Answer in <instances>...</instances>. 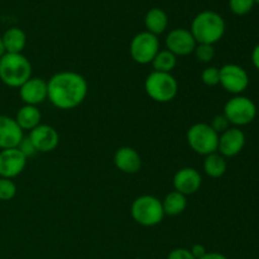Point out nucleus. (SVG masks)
<instances>
[{
	"mask_svg": "<svg viewBox=\"0 0 259 259\" xmlns=\"http://www.w3.org/2000/svg\"><path fill=\"white\" fill-rule=\"evenodd\" d=\"M88 93L85 77L73 71H61L47 81V99L61 110L77 108L83 103Z\"/></svg>",
	"mask_w": 259,
	"mask_h": 259,
	"instance_id": "f257e3e1",
	"label": "nucleus"
},
{
	"mask_svg": "<svg viewBox=\"0 0 259 259\" xmlns=\"http://www.w3.org/2000/svg\"><path fill=\"white\" fill-rule=\"evenodd\" d=\"M190 32L194 35L196 43L214 46L224 35L225 22L217 12L204 10L194 18Z\"/></svg>",
	"mask_w": 259,
	"mask_h": 259,
	"instance_id": "f03ea898",
	"label": "nucleus"
},
{
	"mask_svg": "<svg viewBox=\"0 0 259 259\" xmlns=\"http://www.w3.org/2000/svg\"><path fill=\"white\" fill-rule=\"evenodd\" d=\"M32 77V65L22 53H5L0 58V80L9 88H20Z\"/></svg>",
	"mask_w": 259,
	"mask_h": 259,
	"instance_id": "7ed1b4c3",
	"label": "nucleus"
},
{
	"mask_svg": "<svg viewBox=\"0 0 259 259\" xmlns=\"http://www.w3.org/2000/svg\"><path fill=\"white\" fill-rule=\"evenodd\" d=\"M144 90L156 103H169L176 98L179 83L171 73L153 71L144 81Z\"/></svg>",
	"mask_w": 259,
	"mask_h": 259,
	"instance_id": "20e7f679",
	"label": "nucleus"
},
{
	"mask_svg": "<svg viewBox=\"0 0 259 259\" xmlns=\"http://www.w3.org/2000/svg\"><path fill=\"white\" fill-rule=\"evenodd\" d=\"M131 214L134 222L142 227H156L164 218L162 201L152 195L137 197L132 204Z\"/></svg>",
	"mask_w": 259,
	"mask_h": 259,
	"instance_id": "39448f33",
	"label": "nucleus"
},
{
	"mask_svg": "<svg viewBox=\"0 0 259 259\" xmlns=\"http://www.w3.org/2000/svg\"><path fill=\"white\" fill-rule=\"evenodd\" d=\"M187 143L190 148L197 154L209 156L218 151L219 134L206 123H196L187 131Z\"/></svg>",
	"mask_w": 259,
	"mask_h": 259,
	"instance_id": "423d86ee",
	"label": "nucleus"
},
{
	"mask_svg": "<svg viewBox=\"0 0 259 259\" xmlns=\"http://www.w3.org/2000/svg\"><path fill=\"white\" fill-rule=\"evenodd\" d=\"M224 115L233 125H248L257 116V106L247 96L235 95L225 104Z\"/></svg>",
	"mask_w": 259,
	"mask_h": 259,
	"instance_id": "0eeeda50",
	"label": "nucleus"
},
{
	"mask_svg": "<svg viewBox=\"0 0 259 259\" xmlns=\"http://www.w3.org/2000/svg\"><path fill=\"white\" fill-rule=\"evenodd\" d=\"M129 52L134 62L139 65L152 63L153 58L159 52V39L157 35L149 32H141L132 39Z\"/></svg>",
	"mask_w": 259,
	"mask_h": 259,
	"instance_id": "6e6552de",
	"label": "nucleus"
},
{
	"mask_svg": "<svg viewBox=\"0 0 259 259\" xmlns=\"http://www.w3.org/2000/svg\"><path fill=\"white\" fill-rule=\"evenodd\" d=\"M219 85H222L223 89L227 90L228 93L240 95L243 91L247 90L248 85H249V76L243 67L234 65V63H228L219 68Z\"/></svg>",
	"mask_w": 259,
	"mask_h": 259,
	"instance_id": "1a4fd4ad",
	"label": "nucleus"
},
{
	"mask_svg": "<svg viewBox=\"0 0 259 259\" xmlns=\"http://www.w3.org/2000/svg\"><path fill=\"white\" fill-rule=\"evenodd\" d=\"M25 164L27 157L18 148L0 151V177L13 180L24 171Z\"/></svg>",
	"mask_w": 259,
	"mask_h": 259,
	"instance_id": "9d476101",
	"label": "nucleus"
},
{
	"mask_svg": "<svg viewBox=\"0 0 259 259\" xmlns=\"http://www.w3.org/2000/svg\"><path fill=\"white\" fill-rule=\"evenodd\" d=\"M196 40L191 32L185 28L172 29L166 37V50L174 53L175 56H187L194 53L196 47Z\"/></svg>",
	"mask_w": 259,
	"mask_h": 259,
	"instance_id": "9b49d317",
	"label": "nucleus"
},
{
	"mask_svg": "<svg viewBox=\"0 0 259 259\" xmlns=\"http://www.w3.org/2000/svg\"><path fill=\"white\" fill-rule=\"evenodd\" d=\"M28 137L32 141L37 152H42V153L55 151L60 143L58 132L53 126L47 125V124H39L38 126H35L29 132Z\"/></svg>",
	"mask_w": 259,
	"mask_h": 259,
	"instance_id": "f8f14e48",
	"label": "nucleus"
},
{
	"mask_svg": "<svg viewBox=\"0 0 259 259\" xmlns=\"http://www.w3.org/2000/svg\"><path fill=\"white\" fill-rule=\"evenodd\" d=\"M202 179L201 175L197 169L192 167H185L179 169L174 176V187L175 191L185 195H194L201 187Z\"/></svg>",
	"mask_w": 259,
	"mask_h": 259,
	"instance_id": "ddd939ff",
	"label": "nucleus"
},
{
	"mask_svg": "<svg viewBox=\"0 0 259 259\" xmlns=\"http://www.w3.org/2000/svg\"><path fill=\"white\" fill-rule=\"evenodd\" d=\"M19 96L25 105H39L47 100V81L40 77H30L19 88Z\"/></svg>",
	"mask_w": 259,
	"mask_h": 259,
	"instance_id": "4468645a",
	"label": "nucleus"
},
{
	"mask_svg": "<svg viewBox=\"0 0 259 259\" xmlns=\"http://www.w3.org/2000/svg\"><path fill=\"white\" fill-rule=\"evenodd\" d=\"M245 146V134L239 128H229L219 136L218 151L223 157H234Z\"/></svg>",
	"mask_w": 259,
	"mask_h": 259,
	"instance_id": "2eb2a0df",
	"label": "nucleus"
},
{
	"mask_svg": "<svg viewBox=\"0 0 259 259\" xmlns=\"http://www.w3.org/2000/svg\"><path fill=\"white\" fill-rule=\"evenodd\" d=\"M24 134L15 119L0 115V149L17 148Z\"/></svg>",
	"mask_w": 259,
	"mask_h": 259,
	"instance_id": "dca6fc26",
	"label": "nucleus"
},
{
	"mask_svg": "<svg viewBox=\"0 0 259 259\" xmlns=\"http://www.w3.org/2000/svg\"><path fill=\"white\" fill-rule=\"evenodd\" d=\"M114 164L124 174H137L142 167V159L138 152L132 147H120L114 153Z\"/></svg>",
	"mask_w": 259,
	"mask_h": 259,
	"instance_id": "f3484780",
	"label": "nucleus"
},
{
	"mask_svg": "<svg viewBox=\"0 0 259 259\" xmlns=\"http://www.w3.org/2000/svg\"><path fill=\"white\" fill-rule=\"evenodd\" d=\"M5 53H22L27 45V35L20 28L12 27L2 37Z\"/></svg>",
	"mask_w": 259,
	"mask_h": 259,
	"instance_id": "a211bd4d",
	"label": "nucleus"
},
{
	"mask_svg": "<svg viewBox=\"0 0 259 259\" xmlns=\"http://www.w3.org/2000/svg\"><path fill=\"white\" fill-rule=\"evenodd\" d=\"M40 119H42V114L38 110L37 106L33 105H24L18 110L17 116H15V121L18 125L20 126L23 132L24 131H32L35 126L40 124Z\"/></svg>",
	"mask_w": 259,
	"mask_h": 259,
	"instance_id": "6ab92c4d",
	"label": "nucleus"
},
{
	"mask_svg": "<svg viewBox=\"0 0 259 259\" xmlns=\"http://www.w3.org/2000/svg\"><path fill=\"white\" fill-rule=\"evenodd\" d=\"M144 24H146L147 32L154 35L162 34L168 25V17L164 10L159 9V8H153L147 12Z\"/></svg>",
	"mask_w": 259,
	"mask_h": 259,
	"instance_id": "aec40b11",
	"label": "nucleus"
},
{
	"mask_svg": "<svg viewBox=\"0 0 259 259\" xmlns=\"http://www.w3.org/2000/svg\"><path fill=\"white\" fill-rule=\"evenodd\" d=\"M187 206L186 196L177 191H172L166 195L164 200L162 201V207H163L164 215L169 217H177L182 214Z\"/></svg>",
	"mask_w": 259,
	"mask_h": 259,
	"instance_id": "412c9836",
	"label": "nucleus"
},
{
	"mask_svg": "<svg viewBox=\"0 0 259 259\" xmlns=\"http://www.w3.org/2000/svg\"><path fill=\"white\" fill-rule=\"evenodd\" d=\"M204 171L205 174L212 179H219L224 176L227 172V161L220 153H211L209 156H205L204 161Z\"/></svg>",
	"mask_w": 259,
	"mask_h": 259,
	"instance_id": "4be33fe9",
	"label": "nucleus"
},
{
	"mask_svg": "<svg viewBox=\"0 0 259 259\" xmlns=\"http://www.w3.org/2000/svg\"><path fill=\"white\" fill-rule=\"evenodd\" d=\"M177 65V57L168 50H163L157 53L156 57L152 61V66L153 70L157 72H166L171 73V71L176 67Z\"/></svg>",
	"mask_w": 259,
	"mask_h": 259,
	"instance_id": "5701e85b",
	"label": "nucleus"
},
{
	"mask_svg": "<svg viewBox=\"0 0 259 259\" xmlns=\"http://www.w3.org/2000/svg\"><path fill=\"white\" fill-rule=\"evenodd\" d=\"M17 194V185L10 179L0 177V201H9Z\"/></svg>",
	"mask_w": 259,
	"mask_h": 259,
	"instance_id": "b1692460",
	"label": "nucleus"
},
{
	"mask_svg": "<svg viewBox=\"0 0 259 259\" xmlns=\"http://www.w3.org/2000/svg\"><path fill=\"white\" fill-rule=\"evenodd\" d=\"M195 57L197 61L202 63H207L214 58L215 50L212 45H204V43H197L195 47Z\"/></svg>",
	"mask_w": 259,
	"mask_h": 259,
	"instance_id": "393cba45",
	"label": "nucleus"
},
{
	"mask_svg": "<svg viewBox=\"0 0 259 259\" xmlns=\"http://www.w3.org/2000/svg\"><path fill=\"white\" fill-rule=\"evenodd\" d=\"M255 0H229V8L234 14L245 15L253 9Z\"/></svg>",
	"mask_w": 259,
	"mask_h": 259,
	"instance_id": "a878e982",
	"label": "nucleus"
},
{
	"mask_svg": "<svg viewBox=\"0 0 259 259\" xmlns=\"http://www.w3.org/2000/svg\"><path fill=\"white\" fill-rule=\"evenodd\" d=\"M201 81L206 86L219 85V81H220L219 68L215 67V66H210V67L205 68L201 73Z\"/></svg>",
	"mask_w": 259,
	"mask_h": 259,
	"instance_id": "bb28decb",
	"label": "nucleus"
},
{
	"mask_svg": "<svg viewBox=\"0 0 259 259\" xmlns=\"http://www.w3.org/2000/svg\"><path fill=\"white\" fill-rule=\"evenodd\" d=\"M229 125H230V123L228 121V119L225 118L224 114L214 116L211 120V123H210V126H211V128L214 129L218 134H219V136L222 133H224L225 131H228V129H229Z\"/></svg>",
	"mask_w": 259,
	"mask_h": 259,
	"instance_id": "cd10ccee",
	"label": "nucleus"
},
{
	"mask_svg": "<svg viewBox=\"0 0 259 259\" xmlns=\"http://www.w3.org/2000/svg\"><path fill=\"white\" fill-rule=\"evenodd\" d=\"M17 148L19 149V151L22 152V153L24 154L27 158L33 157L35 153H37V149H35V147L33 146V143H32V141L29 139V137H23V139L20 141V143L18 144Z\"/></svg>",
	"mask_w": 259,
	"mask_h": 259,
	"instance_id": "c85d7f7f",
	"label": "nucleus"
},
{
	"mask_svg": "<svg viewBox=\"0 0 259 259\" xmlns=\"http://www.w3.org/2000/svg\"><path fill=\"white\" fill-rule=\"evenodd\" d=\"M167 259H195L194 255L191 254L190 249L186 248H176V249L171 250Z\"/></svg>",
	"mask_w": 259,
	"mask_h": 259,
	"instance_id": "c756f323",
	"label": "nucleus"
},
{
	"mask_svg": "<svg viewBox=\"0 0 259 259\" xmlns=\"http://www.w3.org/2000/svg\"><path fill=\"white\" fill-rule=\"evenodd\" d=\"M190 252H191V254L194 255L195 259L202 258L207 253L206 249H205V247L202 244L192 245V248H191V249H190Z\"/></svg>",
	"mask_w": 259,
	"mask_h": 259,
	"instance_id": "7c9ffc66",
	"label": "nucleus"
},
{
	"mask_svg": "<svg viewBox=\"0 0 259 259\" xmlns=\"http://www.w3.org/2000/svg\"><path fill=\"white\" fill-rule=\"evenodd\" d=\"M252 62L254 65V67L259 70V43L254 47L252 52Z\"/></svg>",
	"mask_w": 259,
	"mask_h": 259,
	"instance_id": "2f4dec72",
	"label": "nucleus"
},
{
	"mask_svg": "<svg viewBox=\"0 0 259 259\" xmlns=\"http://www.w3.org/2000/svg\"><path fill=\"white\" fill-rule=\"evenodd\" d=\"M200 259H228V257H225L224 254H222V253H217V252H207L206 254L204 255L202 258Z\"/></svg>",
	"mask_w": 259,
	"mask_h": 259,
	"instance_id": "473e14b6",
	"label": "nucleus"
},
{
	"mask_svg": "<svg viewBox=\"0 0 259 259\" xmlns=\"http://www.w3.org/2000/svg\"><path fill=\"white\" fill-rule=\"evenodd\" d=\"M4 55H5V48H4V45H3L2 37H0V58H2Z\"/></svg>",
	"mask_w": 259,
	"mask_h": 259,
	"instance_id": "72a5a7b5",
	"label": "nucleus"
},
{
	"mask_svg": "<svg viewBox=\"0 0 259 259\" xmlns=\"http://www.w3.org/2000/svg\"><path fill=\"white\" fill-rule=\"evenodd\" d=\"M255 3H257V4H259V0H255Z\"/></svg>",
	"mask_w": 259,
	"mask_h": 259,
	"instance_id": "f704fd0d",
	"label": "nucleus"
}]
</instances>
